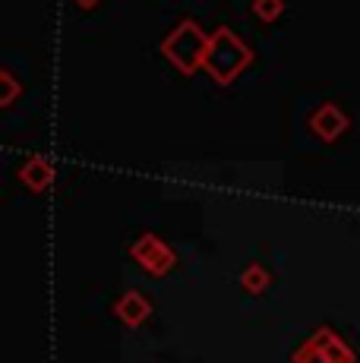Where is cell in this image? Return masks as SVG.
Wrapping results in <instances>:
<instances>
[{"label": "cell", "mask_w": 360, "mask_h": 363, "mask_svg": "<svg viewBox=\"0 0 360 363\" xmlns=\"http://www.w3.org/2000/svg\"><path fill=\"white\" fill-rule=\"evenodd\" d=\"M253 60V51L237 38L231 29H218L209 41V54H206V73L218 82V86H227L240 76V69Z\"/></svg>", "instance_id": "obj_1"}, {"label": "cell", "mask_w": 360, "mask_h": 363, "mask_svg": "<svg viewBox=\"0 0 360 363\" xmlns=\"http://www.w3.org/2000/svg\"><path fill=\"white\" fill-rule=\"evenodd\" d=\"M209 41H212V35H206L196 23H193V19H184V23H180L168 38H164L162 51L184 76H193L199 67H206Z\"/></svg>", "instance_id": "obj_2"}, {"label": "cell", "mask_w": 360, "mask_h": 363, "mask_svg": "<svg viewBox=\"0 0 360 363\" xmlns=\"http://www.w3.org/2000/svg\"><path fill=\"white\" fill-rule=\"evenodd\" d=\"M130 256H133V259L140 262L149 275H155V278H164L177 265V253L162 240V237H155V234L136 237L133 247H130Z\"/></svg>", "instance_id": "obj_3"}, {"label": "cell", "mask_w": 360, "mask_h": 363, "mask_svg": "<svg viewBox=\"0 0 360 363\" xmlns=\"http://www.w3.org/2000/svg\"><path fill=\"white\" fill-rule=\"evenodd\" d=\"M114 316L120 319L123 325H130V329H140L145 319L152 316V300L145 294H140V291H127L123 297H117Z\"/></svg>", "instance_id": "obj_4"}, {"label": "cell", "mask_w": 360, "mask_h": 363, "mask_svg": "<svg viewBox=\"0 0 360 363\" xmlns=\"http://www.w3.org/2000/svg\"><path fill=\"white\" fill-rule=\"evenodd\" d=\"M310 130H313L320 139H325V143H332V139H338L344 130H348V117H344L335 104H322V108L310 117Z\"/></svg>", "instance_id": "obj_5"}, {"label": "cell", "mask_w": 360, "mask_h": 363, "mask_svg": "<svg viewBox=\"0 0 360 363\" xmlns=\"http://www.w3.org/2000/svg\"><path fill=\"white\" fill-rule=\"evenodd\" d=\"M310 338L316 341V345L322 347V354L329 357V363H357V354L351 351L348 345H344L342 338H338L335 332L329 329V325H322V329H316Z\"/></svg>", "instance_id": "obj_6"}, {"label": "cell", "mask_w": 360, "mask_h": 363, "mask_svg": "<svg viewBox=\"0 0 360 363\" xmlns=\"http://www.w3.org/2000/svg\"><path fill=\"white\" fill-rule=\"evenodd\" d=\"M19 180H23L29 190L41 193V190H47V186L54 184V167L47 164L41 155H35V158H29V162L23 164V171H19Z\"/></svg>", "instance_id": "obj_7"}, {"label": "cell", "mask_w": 360, "mask_h": 363, "mask_svg": "<svg viewBox=\"0 0 360 363\" xmlns=\"http://www.w3.org/2000/svg\"><path fill=\"white\" fill-rule=\"evenodd\" d=\"M272 284V275H269L262 265H247L244 269V275H240V288L247 291V294H262V291Z\"/></svg>", "instance_id": "obj_8"}, {"label": "cell", "mask_w": 360, "mask_h": 363, "mask_svg": "<svg viewBox=\"0 0 360 363\" xmlns=\"http://www.w3.org/2000/svg\"><path fill=\"white\" fill-rule=\"evenodd\" d=\"M291 360H294V363H329V357H325V354H322V347L316 345L313 338H307V341H303V345L294 351V357H291Z\"/></svg>", "instance_id": "obj_9"}, {"label": "cell", "mask_w": 360, "mask_h": 363, "mask_svg": "<svg viewBox=\"0 0 360 363\" xmlns=\"http://www.w3.org/2000/svg\"><path fill=\"white\" fill-rule=\"evenodd\" d=\"M253 13L262 23H275L285 13V0H253Z\"/></svg>", "instance_id": "obj_10"}, {"label": "cell", "mask_w": 360, "mask_h": 363, "mask_svg": "<svg viewBox=\"0 0 360 363\" xmlns=\"http://www.w3.org/2000/svg\"><path fill=\"white\" fill-rule=\"evenodd\" d=\"M0 79H4V86H6V92H4V104H10V101H13V95H16V82H13L10 69H4V73H0Z\"/></svg>", "instance_id": "obj_11"}, {"label": "cell", "mask_w": 360, "mask_h": 363, "mask_svg": "<svg viewBox=\"0 0 360 363\" xmlns=\"http://www.w3.org/2000/svg\"><path fill=\"white\" fill-rule=\"evenodd\" d=\"M73 4H76V6H82V10H92V6L99 4V0H73Z\"/></svg>", "instance_id": "obj_12"}]
</instances>
